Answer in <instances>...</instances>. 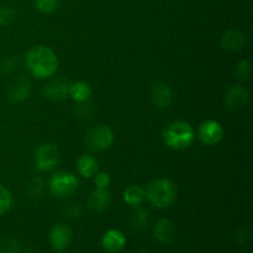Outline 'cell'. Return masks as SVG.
<instances>
[{
  "instance_id": "1",
  "label": "cell",
  "mask_w": 253,
  "mask_h": 253,
  "mask_svg": "<svg viewBox=\"0 0 253 253\" xmlns=\"http://www.w3.org/2000/svg\"><path fill=\"white\" fill-rule=\"evenodd\" d=\"M27 69L34 77L46 79L53 76L58 69V57L49 47H32L25 57Z\"/></svg>"
},
{
  "instance_id": "2",
  "label": "cell",
  "mask_w": 253,
  "mask_h": 253,
  "mask_svg": "<svg viewBox=\"0 0 253 253\" xmlns=\"http://www.w3.org/2000/svg\"><path fill=\"white\" fill-rule=\"evenodd\" d=\"M146 199L157 209L170 207L177 198V187L168 178L151 180L145 188Z\"/></svg>"
},
{
  "instance_id": "3",
  "label": "cell",
  "mask_w": 253,
  "mask_h": 253,
  "mask_svg": "<svg viewBox=\"0 0 253 253\" xmlns=\"http://www.w3.org/2000/svg\"><path fill=\"white\" fill-rule=\"evenodd\" d=\"M162 137L169 148L183 151L187 150L194 141V130L192 125L185 121H173L166 126Z\"/></svg>"
},
{
  "instance_id": "4",
  "label": "cell",
  "mask_w": 253,
  "mask_h": 253,
  "mask_svg": "<svg viewBox=\"0 0 253 253\" xmlns=\"http://www.w3.org/2000/svg\"><path fill=\"white\" fill-rule=\"evenodd\" d=\"M79 187V180L68 170H57L51 175L48 189L53 197L64 198L72 195Z\"/></svg>"
},
{
  "instance_id": "5",
  "label": "cell",
  "mask_w": 253,
  "mask_h": 253,
  "mask_svg": "<svg viewBox=\"0 0 253 253\" xmlns=\"http://www.w3.org/2000/svg\"><path fill=\"white\" fill-rule=\"evenodd\" d=\"M61 153L53 143L43 142L35 150L34 165L40 172H49L59 165Z\"/></svg>"
},
{
  "instance_id": "6",
  "label": "cell",
  "mask_w": 253,
  "mask_h": 253,
  "mask_svg": "<svg viewBox=\"0 0 253 253\" xmlns=\"http://www.w3.org/2000/svg\"><path fill=\"white\" fill-rule=\"evenodd\" d=\"M114 131L111 127L106 125H99L91 128L88 133H86V145L91 151L95 152H101L108 148L111 147L114 143Z\"/></svg>"
},
{
  "instance_id": "7",
  "label": "cell",
  "mask_w": 253,
  "mask_h": 253,
  "mask_svg": "<svg viewBox=\"0 0 253 253\" xmlns=\"http://www.w3.org/2000/svg\"><path fill=\"white\" fill-rule=\"evenodd\" d=\"M198 137L207 146H215L224 138V128L216 120H205L198 128Z\"/></svg>"
},
{
  "instance_id": "8",
  "label": "cell",
  "mask_w": 253,
  "mask_h": 253,
  "mask_svg": "<svg viewBox=\"0 0 253 253\" xmlns=\"http://www.w3.org/2000/svg\"><path fill=\"white\" fill-rule=\"evenodd\" d=\"M73 239V232L72 229L66 224H56L52 226L49 231V244L52 249L57 252H62L68 249Z\"/></svg>"
},
{
  "instance_id": "9",
  "label": "cell",
  "mask_w": 253,
  "mask_h": 253,
  "mask_svg": "<svg viewBox=\"0 0 253 253\" xmlns=\"http://www.w3.org/2000/svg\"><path fill=\"white\" fill-rule=\"evenodd\" d=\"M30 93H31V83L24 76L15 78L7 88V98L12 103L25 101L30 96Z\"/></svg>"
},
{
  "instance_id": "10",
  "label": "cell",
  "mask_w": 253,
  "mask_h": 253,
  "mask_svg": "<svg viewBox=\"0 0 253 253\" xmlns=\"http://www.w3.org/2000/svg\"><path fill=\"white\" fill-rule=\"evenodd\" d=\"M250 99L249 90L241 84L231 86L225 95V105L229 110H240L247 104Z\"/></svg>"
},
{
  "instance_id": "11",
  "label": "cell",
  "mask_w": 253,
  "mask_h": 253,
  "mask_svg": "<svg viewBox=\"0 0 253 253\" xmlns=\"http://www.w3.org/2000/svg\"><path fill=\"white\" fill-rule=\"evenodd\" d=\"M69 83L67 79L57 78L46 84L43 88L44 98L51 101H61L64 100L69 95Z\"/></svg>"
},
{
  "instance_id": "12",
  "label": "cell",
  "mask_w": 253,
  "mask_h": 253,
  "mask_svg": "<svg viewBox=\"0 0 253 253\" xmlns=\"http://www.w3.org/2000/svg\"><path fill=\"white\" fill-rule=\"evenodd\" d=\"M151 99L157 108H168L173 101V91L169 84L165 82H157L153 84L151 88Z\"/></svg>"
},
{
  "instance_id": "13",
  "label": "cell",
  "mask_w": 253,
  "mask_h": 253,
  "mask_svg": "<svg viewBox=\"0 0 253 253\" xmlns=\"http://www.w3.org/2000/svg\"><path fill=\"white\" fill-rule=\"evenodd\" d=\"M153 237L163 245L172 244L175 237L174 222L166 217L158 220L153 227Z\"/></svg>"
},
{
  "instance_id": "14",
  "label": "cell",
  "mask_w": 253,
  "mask_h": 253,
  "mask_svg": "<svg viewBox=\"0 0 253 253\" xmlns=\"http://www.w3.org/2000/svg\"><path fill=\"white\" fill-rule=\"evenodd\" d=\"M101 246L108 252L116 253L125 249L126 246V236L120 230L111 229L108 230L101 237Z\"/></svg>"
},
{
  "instance_id": "15",
  "label": "cell",
  "mask_w": 253,
  "mask_h": 253,
  "mask_svg": "<svg viewBox=\"0 0 253 253\" xmlns=\"http://www.w3.org/2000/svg\"><path fill=\"white\" fill-rule=\"evenodd\" d=\"M246 43V35L239 30H227L221 37V46L226 51H240Z\"/></svg>"
},
{
  "instance_id": "16",
  "label": "cell",
  "mask_w": 253,
  "mask_h": 253,
  "mask_svg": "<svg viewBox=\"0 0 253 253\" xmlns=\"http://www.w3.org/2000/svg\"><path fill=\"white\" fill-rule=\"evenodd\" d=\"M111 202V194L108 189H100V188H95L93 192L90 193L88 199V205L90 210L96 212H101L104 210L108 209Z\"/></svg>"
},
{
  "instance_id": "17",
  "label": "cell",
  "mask_w": 253,
  "mask_h": 253,
  "mask_svg": "<svg viewBox=\"0 0 253 253\" xmlns=\"http://www.w3.org/2000/svg\"><path fill=\"white\" fill-rule=\"evenodd\" d=\"M150 222V215L145 208L133 207V210L130 212V217H128V225L131 229L136 232L145 231Z\"/></svg>"
},
{
  "instance_id": "18",
  "label": "cell",
  "mask_w": 253,
  "mask_h": 253,
  "mask_svg": "<svg viewBox=\"0 0 253 253\" xmlns=\"http://www.w3.org/2000/svg\"><path fill=\"white\" fill-rule=\"evenodd\" d=\"M77 168L82 177L93 178L99 170V163L91 155H82L77 161Z\"/></svg>"
},
{
  "instance_id": "19",
  "label": "cell",
  "mask_w": 253,
  "mask_h": 253,
  "mask_svg": "<svg viewBox=\"0 0 253 253\" xmlns=\"http://www.w3.org/2000/svg\"><path fill=\"white\" fill-rule=\"evenodd\" d=\"M69 95L72 96L77 103H84L88 101L91 95V88L86 82L78 81L76 83H72L69 86Z\"/></svg>"
},
{
  "instance_id": "20",
  "label": "cell",
  "mask_w": 253,
  "mask_h": 253,
  "mask_svg": "<svg viewBox=\"0 0 253 253\" xmlns=\"http://www.w3.org/2000/svg\"><path fill=\"white\" fill-rule=\"evenodd\" d=\"M146 199L145 189L138 185H130L124 192V202L131 207H138Z\"/></svg>"
},
{
  "instance_id": "21",
  "label": "cell",
  "mask_w": 253,
  "mask_h": 253,
  "mask_svg": "<svg viewBox=\"0 0 253 253\" xmlns=\"http://www.w3.org/2000/svg\"><path fill=\"white\" fill-rule=\"evenodd\" d=\"M12 203H14V199H12L11 192L6 187L0 184V216L10 211Z\"/></svg>"
},
{
  "instance_id": "22",
  "label": "cell",
  "mask_w": 253,
  "mask_h": 253,
  "mask_svg": "<svg viewBox=\"0 0 253 253\" xmlns=\"http://www.w3.org/2000/svg\"><path fill=\"white\" fill-rule=\"evenodd\" d=\"M19 241L15 237L5 236L0 239V253H20Z\"/></svg>"
},
{
  "instance_id": "23",
  "label": "cell",
  "mask_w": 253,
  "mask_h": 253,
  "mask_svg": "<svg viewBox=\"0 0 253 253\" xmlns=\"http://www.w3.org/2000/svg\"><path fill=\"white\" fill-rule=\"evenodd\" d=\"M61 0H35L36 9L43 14H51L58 7Z\"/></svg>"
},
{
  "instance_id": "24",
  "label": "cell",
  "mask_w": 253,
  "mask_h": 253,
  "mask_svg": "<svg viewBox=\"0 0 253 253\" xmlns=\"http://www.w3.org/2000/svg\"><path fill=\"white\" fill-rule=\"evenodd\" d=\"M62 212L68 219H78L83 215V207L79 203H69L62 209Z\"/></svg>"
},
{
  "instance_id": "25",
  "label": "cell",
  "mask_w": 253,
  "mask_h": 253,
  "mask_svg": "<svg viewBox=\"0 0 253 253\" xmlns=\"http://www.w3.org/2000/svg\"><path fill=\"white\" fill-rule=\"evenodd\" d=\"M235 74L241 81H246L251 76V63L246 59H242L237 63L236 68H235Z\"/></svg>"
},
{
  "instance_id": "26",
  "label": "cell",
  "mask_w": 253,
  "mask_h": 253,
  "mask_svg": "<svg viewBox=\"0 0 253 253\" xmlns=\"http://www.w3.org/2000/svg\"><path fill=\"white\" fill-rule=\"evenodd\" d=\"M15 20V11L10 6H0V26H9Z\"/></svg>"
},
{
  "instance_id": "27",
  "label": "cell",
  "mask_w": 253,
  "mask_h": 253,
  "mask_svg": "<svg viewBox=\"0 0 253 253\" xmlns=\"http://www.w3.org/2000/svg\"><path fill=\"white\" fill-rule=\"evenodd\" d=\"M42 190H43V182L40 178H34L27 185V193L31 198H39L42 194Z\"/></svg>"
},
{
  "instance_id": "28",
  "label": "cell",
  "mask_w": 253,
  "mask_h": 253,
  "mask_svg": "<svg viewBox=\"0 0 253 253\" xmlns=\"http://www.w3.org/2000/svg\"><path fill=\"white\" fill-rule=\"evenodd\" d=\"M94 183H95V188H100V189H108L109 185L111 183L110 174L106 172H100L96 173L94 175Z\"/></svg>"
},
{
  "instance_id": "29",
  "label": "cell",
  "mask_w": 253,
  "mask_h": 253,
  "mask_svg": "<svg viewBox=\"0 0 253 253\" xmlns=\"http://www.w3.org/2000/svg\"><path fill=\"white\" fill-rule=\"evenodd\" d=\"M76 113L78 114L79 116H83V118L90 116L91 113H93V108H91V104H89V100L84 101V103H78Z\"/></svg>"
},
{
  "instance_id": "30",
  "label": "cell",
  "mask_w": 253,
  "mask_h": 253,
  "mask_svg": "<svg viewBox=\"0 0 253 253\" xmlns=\"http://www.w3.org/2000/svg\"><path fill=\"white\" fill-rule=\"evenodd\" d=\"M235 239L239 244H245L250 240V231L246 227H241V229L237 230L236 235H235Z\"/></svg>"
},
{
  "instance_id": "31",
  "label": "cell",
  "mask_w": 253,
  "mask_h": 253,
  "mask_svg": "<svg viewBox=\"0 0 253 253\" xmlns=\"http://www.w3.org/2000/svg\"><path fill=\"white\" fill-rule=\"evenodd\" d=\"M15 67V59L14 58H7L2 62L1 69L2 72H11Z\"/></svg>"
},
{
  "instance_id": "32",
  "label": "cell",
  "mask_w": 253,
  "mask_h": 253,
  "mask_svg": "<svg viewBox=\"0 0 253 253\" xmlns=\"http://www.w3.org/2000/svg\"><path fill=\"white\" fill-rule=\"evenodd\" d=\"M24 253H39L36 251V250H34V249H29V250H26V251H25Z\"/></svg>"
},
{
  "instance_id": "33",
  "label": "cell",
  "mask_w": 253,
  "mask_h": 253,
  "mask_svg": "<svg viewBox=\"0 0 253 253\" xmlns=\"http://www.w3.org/2000/svg\"><path fill=\"white\" fill-rule=\"evenodd\" d=\"M136 253H148V252H147V250H145V249H140V250H138V251L136 252Z\"/></svg>"
}]
</instances>
